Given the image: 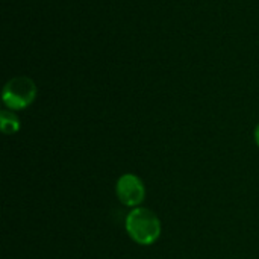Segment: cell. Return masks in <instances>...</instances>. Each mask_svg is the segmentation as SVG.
<instances>
[{
	"label": "cell",
	"mask_w": 259,
	"mask_h": 259,
	"mask_svg": "<svg viewBox=\"0 0 259 259\" xmlns=\"http://www.w3.org/2000/svg\"><path fill=\"white\" fill-rule=\"evenodd\" d=\"M126 232L132 241L140 246H150L161 237V220L149 208H132L124 222Z\"/></svg>",
	"instance_id": "obj_1"
},
{
	"label": "cell",
	"mask_w": 259,
	"mask_h": 259,
	"mask_svg": "<svg viewBox=\"0 0 259 259\" xmlns=\"http://www.w3.org/2000/svg\"><path fill=\"white\" fill-rule=\"evenodd\" d=\"M36 97V85L30 77L17 76L8 80L3 88L2 100L11 111L27 108Z\"/></svg>",
	"instance_id": "obj_2"
},
{
	"label": "cell",
	"mask_w": 259,
	"mask_h": 259,
	"mask_svg": "<svg viewBox=\"0 0 259 259\" xmlns=\"http://www.w3.org/2000/svg\"><path fill=\"white\" fill-rule=\"evenodd\" d=\"M115 194L121 205L127 208H138L146 199V185L137 175L126 173L118 178L115 184Z\"/></svg>",
	"instance_id": "obj_3"
},
{
	"label": "cell",
	"mask_w": 259,
	"mask_h": 259,
	"mask_svg": "<svg viewBox=\"0 0 259 259\" xmlns=\"http://www.w3.org/2000/svg\"><path fill=\"white\" fill-rule=\"evenodd\" d=\"M0 127L5 135H14L20 129V120L12 111L0 112Z\"/></svg>",
	"instance_id": "obj_4"
},
{
	"label": "cell",
	"mask_w": 259,
	"mask_h": 259,
	"mask_svg": "<svg viewBox=\"0 0 259 259\" xmlns=\"http://www.w3.org/2000/svg\"><path fill=\"white\" fill-rule=\"evenodd\" d=\"M255 143L258 144L259 147V124L256 126V129H255Z\"/></svg>",
	"instance_id": "obj_5"
}]
</instances>
